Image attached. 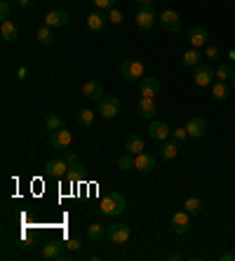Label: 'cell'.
Instances as JSON below:
<instances>
[{
    "mask_svg": "<svg viewBox=\"0 0 235 261\" xmlns=\"http://www.w3.org/2000/svg\"><path fill=\"white\" fill-rule=\"evenodd\" d=\"M127 210V200L122 198L120 193H109V195H103L101 202H99V212L103 214V217H120L122 212Z\"/></svg>",
    "mask_w": 235,
    "mask_h": 261,
    "instance_id": "6da1fadb",
    "label": "cell"
},
{
    "mask_svg": "<svg viewBox=\"0 0 235 261\" xmlns=\"http://www.w3.org/2000/svg\"><path fill=\"white\" fill-rule=\"evenodd\" d=\"M120 75L125 80H129V83L141 80V78H146V66L139 59H125L120 64Z\"/></svg>",
    "mask_w": 235,
    "mask_h": 261,
    "instance_id": "7a4b0ae2",
    "label": "cell"
},
{
    "mask_svg": "<svg viewBox=\"0 0 235 261\" xmlns=\"http://www.w3.org/2000/svg\"><path fill=\"white\" fill-rule=\"evenodd\" d=\"M134 21H137V26H139L141 31H151L153 26L158 24V12H155V7H153V5H139Z\"/></svg>",
    "mask_w": 235,
    "mask_h": 261,
    "instance_id": "3957f363",
    "label": "cell"
},
{
    "mask_svg": "<svg viewBox=\"0 0 235 261\" xmlns=\"http://www.w3.org/2000/svg\"><path fill=\"white\" fill-rule=\"evenodd\" d=\"M122 103L118 97H113V94H109V97L99 99V116L103 118V120H113L118 113H120Z\"/></svg>",
    "mask_w": 235,
    "mask_h": 261,
    "instance_id": "277c9868",
    "label": "cell"
},
{
    "mask_svg": "<svg viewBox=\"0 0 235 261\" xmlns=\"http://www.w3.org/2000/svg\"><path fill=\"white\" fill-rule=\"evenodd\" d=\"M214 78H217V75H214L210 64H198V66L193 68V83L198 87H210Z\"/></svg>",
    "mask_w": 235,
    "mask_h": 261,
    "instance_id": "5b68a950",
    "label": "cell"
},
{
    "mask_svg": "<svg viewBox=\"0 0 235 261\" xmlns=\"http://www.w3.org/2000/svg\"><path fill=\"white\" fill-rule=\"evenodd\" d=\"M113 245H125L129 238H132V228L127 224H113L109 226V236H106Z\"/></svg>",
    "mask_w": 235,
    "mask_h": 261,
    "instance_id": "8992f818",
    "label": "cell"
},
{
    "mask_svg": "<svg viewBox=\"0 0 235 261\" xmlns=\"http://www.w3.org/2000/svg\"><path fill=\"white\" fill-rule=\"evenodd\" d=\"M49 144L55 146L57 151H66L68 146L73 144V132L66 127L57 129V132H49Z\"/></svg>",
    "mask_w": 235,
    "mask_h": 261,
    "instance_id": "52a82bcc",
    "label": "cell"
},
{
    "mask_svg": "<svg viewBox=\"0 0 235 261\" xmlns=\"http://www.w3.org/2000/svg\"><path fill=\"white\" fill-rule=\"evenodd\" d=\"M186 132L191 139H202L207 134V120L202 116H191L186 122Z\"/></svg>",
    "mask_w": 235,
    "mask_h": 261,
    "instance_id": "ba28073f",
    "label": "cell"
},
{
    "mask_svg": "<svg viewBox=\"0 0 235 261\" xmlns=\"http://www.w3.org/2000/svg\"><path fill=\"white\" fill-rule=\"evenodd\" d=\"M109 24V12H103V10H94V12L87 14V29L94 31V33H101Z\"/></svg>",
    "mask_w": 235,
    "mask_h": 261,
    "instance_id": "9c48e42d",
    "label": "cell"
},
{
    "mask_svg": "<svg viewBox=\"0 0 235 261\" xmlns=\"http://www.w3.org/2000/svg\"><path fill=\"white\" fill-rule=\"evenodd\" d=\"M169 228H172V233H174V236H184V233H188V228H191V214H188L186 210L176 212L174 217H172Z\"/></svg>",
    "mask_w": 235,
    "mask_h": 261,
    "instance_id": "30bf717a",
    "label": "cell"
},
{
    "mask_svg": "<svg viewBox=\"0 0 235 261\" xmlns=\"http://www.w3.org/2000/svg\"><path fill=\"white\" fill-rule=\"evenodd\" d=\"M158 24L163 26L165 31H172V33H179L181 31V19L174 10H165V12L158 17Z\"/></svg>",
    "mask_w": 235,
    "mask_h": 261,
    "instance_id": "8fae6325",
    "label": "cell"
},
{
    "mask_svg": "<svg viewBox=\"0 0 235 261\" xmlns=\"http://www.w3.org/2000/svg\"><path fill=\"white\" fill-rule=\"evenodd\" d=\"M45 172L49 176H55V179H66L68 174V163L64 158H52L45 163Z\"/></svg>",
    "mask_w": 235,
    "mask_h": 261,
    "instance_id": "7c38bea8",
    "label": "cell"
},
{
    "mask_svg": "<svg viewBox=\"0 0 235 261\" xmlns=\"http://www.w3.org/2000/svg\"><path fill=\"white\" fill-rule=\"evenodd\" d=\"M188 43H191V47H198V49L207 47V45H210V33H207L202 26L195 24L193 29L188 31Z\"/></svg>",
    "mask_w": 235,
    "mask_h": 261,
    "instance_id": "4fadbf2b",
    "label": "cell"
},
{
    "mask_svg": "<svg viewBox=\"0 0 235 261\" xmlns=\"http://www.w3.org/2000/svg\"><path fill=\"white\" fill-rule=\"evenodd\" d=\"M68 21H71L68 10H52V12H47V17H45V24H47L49 29H64Z\"/></svg>",
    "mask_w": 235,
    "mask_h": 261,
    "instance_id": "5bb4252c",
    "label": "cell"
},
{
    "mask_svg": "<svg viewBox=\"0 0 235 261\" xmlns=\"http://www.w3.org/2000/svg\"><path fill=\"white\" fill-rule=\"evenodd\" d=\"M137 113L141 120H153V116L158 113V103L151 97H141V101L137 103Z\"/></svg>",
    "mask_w": 235,
    "mask_h": 261,
    "instance_id": "9a60e30c",
    "label": "cell"
},
{
    "mask_svg": "<svg viewBox=\"0 0 235 261\" xmlns=\"http://www.w3.org/2000/svg\"><path fill=\"white\" fill-rule=\"evenodd\" d=\"M148 134H151V139L155 141H165V139H172V129L165 120H153L148 125Z\"/></svg>",
    "mask_w": 235,
    "mask_h": 261,
    "instance_id": "2e32d148",
    "label": "cell"
},
{
    "mask_svg": "<svg viewBox=\"0 0 235 261\" xmlns=\"http://www.w3.org/2000/svg\"><path fill=\"white\" fill-rule=\"evenodd\" d=\"M80 94L85 99H90V101H99V99H103V85L99 80H87L83 90H80Z\"/></svg>",
    "mask_w": 235,
    "mask_h": 261,
    "instance_id": "e0dca14e",
    "label": "cell"
},
{
    "mask_svg": "<svg viewBox=\"0 0 235 261\" xmlns=\"http://www.w3.org/2000/svg\"><path fill=\"white\" fill-rule=\"evenodd\" d=\"M134 170L144 172V174H148V172L155 170V158H153L151 153H139V155H134Z\"/></svg>",
    "mask_w": 235,
    "mask_h": 261,
    "instance_id": "ac0fdd59",
    "label": "cell"
},
{
    "mask_svg": "<svg viewBox=\"0 0 235 261\" xmlns=\"http://www.w3.org/2000/svg\"><path fill=\"white\" fill-rule=\"evenodd\" d=\"M158 155L163 160H174L179 155V144L174 139H165L160 141V148H158Z\"/></svg>",
    "mask_w": 235,
    "mask_h": 261,
    "instance_id": "d6986e66",
    "label": "cell"
},
{
    "mask_svg": "<svg viewBox=\"0 0 235 261\" xmlns=\"http://www.w3.org/2000/svg\"><path fill=\"white\" fill-rule=\"evenodd\" d=\"M125 151L127 153H132V155H139V153H144L146 151V141L141 134H129L125 141Z\"/></svg>",
    "mask_w": 235,
    "mask_h": 261,
    "instance_id": "ffe728a7",
    "label": "cell"
},
{
    "mask_svg": "<svg viewBox=\"0 0 235 261\" xmlns=\"http://www.w3.org/2000/svg\"><path fill=\"white\" fill-rule=\"evenodd\" d=\"M158 92H160V80L153 78V75H146V78H141V94H144V97L155 99Z\"/></svg>",
    "mask_w": 235,
    "mask_h": 261,
    "instance_id": "44dd1931",
    "label": "cell"
},
{
    "mask_svg": "<svg viewBox=\"0 0 235 261\" xmlns=\"http://www.w3.org/2000/svg\"><path fill=\"white\" fill-rule=\"evenodd\" d=\"M42 259H68L66 254H64V249H61L59 243H47L42 245Z\"/></svg>",
    "mask_w": 235,
    "mask_h": 261,
    "instance_id": "7402d4cb",
    "label": "cell"
},
{
    "mask_svg": "<svg viewBox=\"0 0 235 261\" xmlns=\"http://www.w3.org/2000/svg\"><path fill=\"white\" fill-rule=\"evenodd\" d=\"M202 49H198V47H191L188 52H184V57H181V64L184 66H198V64H202Z\"/></svg>",
    "mask_w": 235,
    "mask_h": 261,
    "instance_id": "603a6c76",
    "label": "cell"
},
{
    "mask_svg": "<svg viewBox=\"0 0 235 261\" xmlns=\"http://www.w3.org/2000/svg\"><path fill=\"white\" fill-rule=\"evenodd\" d=\"M184 210H186L191 217H198V214H202V210H205V200L198 198V195H193V198H188V200L184 202Z\"/></svg>",
    "mask_w": 235,
    "mask_h": 261,
    "instance_id": "cb8c5ba5",
    "label": "cell"
},
{
    "mask_svg": "<svg viewBox=\"0 0 235 261\" xmlns=\"http://www.w3.org/2000/svg\"><path fill=\"white\" fill-rule=\"evenodd\" d=\"M0 36H3V40H7V43H12V40H17L19 38V29L10 21V19H5L3 24H0Z\"/></svg>",
    "mask_w": 235,
    "mask_h": 261,
    "instance_id": "d4e9b609",
    "label": "cell"
},
{
    "mask_svg": "<svg viewBox=\"0 0 235 261\" xmlns=\"http://www.w3.org/2000/svg\"><path fill=\"white\" fill-rule=\"evenodd\" d=\"M52 31H55V29H49L47 24H42L40 29L36 31L38 43H40V45H45V47H47V45H52V43H55V33H52Z\"/></svg>",
    "mask_w": 235,
    "mask_h": 261,
    "instance_id": "484cf974",
    "label": "cell"
},
{
    "mask_svg": "<svg viewBox=\"0 0 235 261\" xmlns=\"http://www.w3.org/2000/svg\"><path fill=\"white\" fill-rule=\"evenodd\" d=\"M212 99H214V101H226V99H228V85H226L223 80H217V83L212 85Z\"/></svg>",
    "mask_w": 235,
    "mask_h": 261,
    "instance_id": "4316f807",
    "label": "cell"
},
{
    "mask_svg": "<svg viewBox=\"0 0 235 261\" xmlns=\"http://www.w3.org/2000/svg\"><path fill=\"white\" fill-rule=\"evenodd\" d=\"M87 236H90V240L97 243V240H103V238L109 236V228L103 224H90L87 226Z\"/></svg>",
    "mask_w": 235,
    "mask_h": 261,
    "instance_id": "83f0119b",
    "label": "cell"
},
{
    "mask_svg": "<svg viewBox=\"0 0 235 261\" xmlns=\"http://www.w3.org/2000/svg\"><path fill=\"white\" fill-rule=\"evenodd\" d=\"M94 111L90 109H80L78 113H75V120H78V125H83V127H92L94 125Z\"/></svg>",
    "mask_w": 235,
    "mask_h": 261,
    "instance_id": "f1b7e54d",
    "label": "cell"
},
{
    "mask_svg": "<svg viewBox=\"0 0 235 261\" xmlns=\"http://www.w3.org/2000/svg\"><path fill=\"white\" fill-rule=\"evenodd\" d=\"M64 127V120H61L59 116H55V113H49V116H45V129L47 132H57V129Z\"/></svg>",
    "mask_w": 235,
    "mask_h": 261,
    "instance_id": "f546056e",
    "label": "cell"
},
{
    "mask_svg": "<svg viewBox=\"0 0 235 261\" xmlns=\"http://www.w3.org/2000/svg\"><path fill=\"white\" fill-rule=\"evenodd\" d=\"M83 176H85V167H83V165H80V163H73L71 165V167H68V174H66V179H68V181H80V179H83Z\"/></svg>",
    "mask_w": 235,
    "mask_h": 261,
    "instance_id": "4dcf8cb0",
    "label": "cell"
},
{
    "mask_svg": "<svg viewBox=\"0 0 235 261\" xmlns=\"http://www.w3.org/2000/svg\"><path fill=\"white\" fill-rule=\"evenodd\" d=\"M214 75H217V80H223V83H226V80H233V68L228 66V64H221V66L217 68V71H214Z\"/></svg>",
    "mask_w": 235,
    "mask_h": 261,
    "instance_id": "1f68e13d",
    "label": "cell"
},
{
    "mask_svg": "<svg viewBox=\"0 0 235 261\" xmlns=\"http://www.w3.org/2000/svg\"><path fill=\"white\" fill-rule=\"evenodd\" d=\"M118 167H120V170H134V155L132 153H122L120 158H118Z\"/></svg>",
    "mask_w": 235,
    "mask_h": 261,
    "instance_id": "d6a6232c",
    "label": "cell"
},
{
    "mask_svg": "<svg viewBox=\"0 0 235 261\" xmlns=\"http://www.w3.org/2000/svg\"><path fill=\"white\" fill-rule=\"evenodd\" d=\"M122 19H125V14H122L118 7H111V10H109V21H111V24L118 26V24H122Z\"/></svg>",
    "mask_w": 235,
    "mask_h": 261,
    "instance_id": "836d02e7",
    "label": "cell"
},
{
    "mask_svg": "<svg viewBox=\"0 0 235 261\" xmlns=\"http://www.w3.org/2000/svg\"><path fill=\"white\" fill-rule=\"evenodd\" d=\"M10 14H12V5H10V0H3L0 3V19L5 21V19H10Z\"/></svg>",
    "mask_w": 235,
    "mask_h": 261,
    "instance_id": "e575fe53",
    "label": "cell"
},
{
    "mask_svg": "<svg viewBox=\"0 0 235 261\" xmlns=\"http://www.w3.org/2000/svg\"><path fill=\"white\" fill-rule=\"evenodd\" d=\"M205 57H207V61H217L219 59V47H217V45H207V47H205Z\"/></svg>",
    "mask_w": 235,
    "mask_h": 261,
    "instance_id": "d590c367",
    "label": "cell"
},
{
    "mask_svg": "<svg viewBox=\"0 0 235 261\" xmlns=\"http://www.w3.org/2000/svg\"><path fill=\"white\" fill-rule=\"evenodd\" d=\"M94 5H97V10H103V12H109L111 7H115V0H92Z\"/></svg>",
    "mask_w": 235,
    "mask_h": 261,
    "instance_id": "8d00e7d4",
    "label": "cell"
},
{
    "mask_svg": "<svg viewBox=\"0 0 235 261\" xmlns=\"http://www.w3.org/2000/svg\"><path fill=\"white\" fill-rule=\"evenodd\" d=\"M186 137H188V132H186V129H184V127H179V129H172V139H174L176 144H181V141L186 139Z\"/></svg>",
    "mask_w": 235,
    "mask_h": 261,
    "instance_id": "74e56055",
    "label": "cell"
},
{
    "mask_svg": "<svg viewBox=\"0 0 235 261\" xmlns=\"http://www.w3.org/2000/svg\"><path fill=\"white\" fill-rule=\"evenodd\" d=\"M66 247L71 249V252H78V249L83 247V243H80L78 238H71V240H68V243H66Z\"/></svg>",
    "mask_w": 235,
    "mask_h": 261,
    "instance_id": "f35d334b",
    "label": "cell"
},
{
    "mask_svg": "<svg viewBox=\"0 0 235 261\" xmlns=\"http://www.w3.org/2000/svg\"><path fill=\"white\" fill-rule=\"evenodd\" d=\"M61 158H64V160L68 163V167H71L73 163H78V158H75V153H71V151H64V155H61Z\"/></svg>",
    "mask_w": 235,
    "mask_h": 261,
    "instance_id": "ab89813d",
    "label": "cell"
},
{
    "mask_svg": "<svg viewBox=\"0 0 235 261\" xmlns=\"http://www.w3.org/2000/svg\"><path fill=\"white\" fill-rule=\"evenodd\" d=\"M219 259H221V261H235V252H221V254H219Z\"/></svg>",
    "mask_w": 235,
    "mask_h": 261,
    "instance_id": "60d3db41",
    "label": "cell"
},
{
    "mask_svg": "<svg viewBox=\"0 0 235 261\" xmlns=\"http://www.w3.org/2000/svg\"><path fill=\"white\" fill-rule=\"evenodd\" d=\"M19 7H33V0H19Z\"/></svg>",
    "mask_w": 235,
    "mask_h": 261,
    "instance_id": "b9f144b4",
    "label": "cell"
},
{
    "mask_svg": "<svg viewBox=\"0 0 235 261\" xmlns=\"http://www.w3.org/2000/svg\"><path fill=\"white\" fill-rule=\"evenodd\" d=\"M139 5H153V0H137Z\"/></svg>",
    "mask_w": 235,
    "mask_h": 261,
    "instance_id": "7bdbcfd3",
    "label": "cell"
},
{
    "mask_svg": "<svg viewBox=\"0 0 235 261\" xmlns=\"http://www.w3.org/2000/svg\"><path fill=\"white\" fill-rule=\"evenodd\" d=\"M228 57H230V59H235V49H230V52H228Z\"/></svg>",
    "mask_w": 235,
    "mask_h": 261,
    "instance_id": "ee69618b",
    "label": "cell"
},
{
    "mask_svg": "<svg viewBox=\"0 0 235 261\" xmlns=\"http://www.w3.org/2000/svg\"><path fill=\"white\" fill-rule=\"evenodd\" d=\"M233 87H235V75H233Z\"/></svg>",
    "mask_w": 235,
    "mask_h": 261,
    "instance_id": "f6af8a7d",
    "label": "cell"
}]
</instances>
